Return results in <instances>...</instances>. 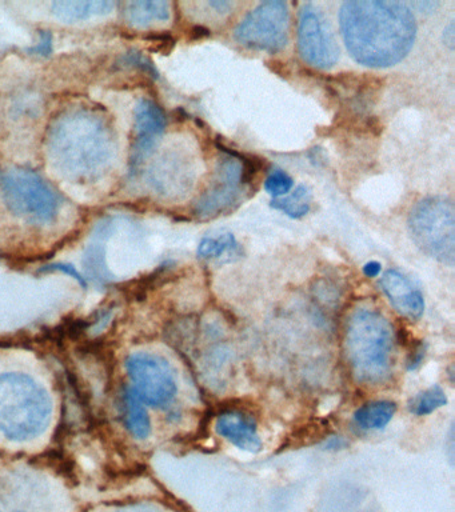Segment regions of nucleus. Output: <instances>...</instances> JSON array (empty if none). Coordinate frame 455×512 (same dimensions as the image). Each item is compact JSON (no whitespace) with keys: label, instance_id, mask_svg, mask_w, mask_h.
<instances>
[{"label":"nucleus","instance_id":"aec40b11","mask_svg":"<svg viewBox=\"0 0 455 512\" xmlns=\"http://www.w3.org/2000/svg\"><path fill=\"white\" fill-rule=\"evenodd\" d=\"M311 203H313V194L309 187L298 186L293 191V194L283 199H274L271 202V207L275 210L285 212L287 216L293 219H301L303 216L309 214L311 210Z\"/></svg>","mask_w":455,"mask_h":512},{"label":"nucleus","instance_id":"7ed1b4c3","mask_svg":"<svg viewBox=\"0 0 455 512\" xmlns=\"http://www.w3.org/2000/svg\"><path fill=\"white\" fill-rule=\"evenodd\" d=\"M51 414L49 392L31 376L0 374V434L14 442H27L49 427Z\"/></svg>","mask_w":455,"mask_h":512},{"label":"nucleus","instance_id":"c756f323","mask_svg":"<svg viewBox=\"0 0 455 512\" xmlns=\"http://www.w3.org/2000/svg\"><path fill=\"white\" fill-rule=\"evenodd\" d=\"M231 2H209V6L215 8L218 12H227L233 7Z\"/></svg>","mask_w":455,"mask_h":512},{"label":"nucleus","instance_id":"a211bd4d","mask_svg":"<svg viewBox=\"0 0 455 512\" xmlns=\"http://www.w3.org/2000/svg\"><path fill=\"white\" fill-rule=\"evenodd\" d=\"M198 256L205 260H221L227 258V262L241 256V247L233 234L226 232L214 238L206 236L201 240L198 246Z\"/></svg>","mask_w":455,"mask_h":512},{"label":"nucleus","instance_id":"bb28decb","mask_svg":"<svg viewBox=\"0 0 455 512\" xmlns=\"http://www.w3.org/2000/svg\"><path fill=\"white\" fill-rule=\"evenodd\" d=\"M382 266L378 262H369L365 264V267H363V274L367 276V278H375V276H378L381 274Z\"/></svg>","mask_w":455,"mask_h":512},{"label":"nucleus","instance_id":"cd10ccee","mask_svg":"<svg viewBox=\"0 0 455 512\" xmlns=\"http://www.w3.org/2000/svg\"><path fill=\"white\" fill-rule=\"evenodd\" d=\"M443 40H445V44L447 47L450 48V50H453L454 48V42H455V34H454V23L451 22L449 26L445 28V31H443Z\"/></svg>","mask_w":455,"mask_h":512},{"label":"nucleus","instance_id":"6ab92c4d","mask_svg":"<svg viewBox=\"0 0 455 512\" xmlns=\"http://www.w3.org/2000/svg\"><path fill=\"white\" fill-rule=\"evenodd\" d=\"M125 419L127 428L137 439H146L150 435L151 423L149 414L141 399L131 388L125 392Z\"/></svg>","mask_w":455,"mask_h":512},{"label":"nucleus","instance_id":"20e7f679","mask_svg":"<svg viewBox=\"0 0 455 512\" xmlns=\"http://www.w3.org/2000/svg\"><path fill=\"white\" fill-rule=\"evenodd\" d=\"M346 355L358 382L377 384L389 376L394 352V331L389 320L375 310L361 308L347 323Z\"/></svg>","mask_w":455,"mask_h":512},{"label":"nucleus","instance_id":"c85d7f7f","mask_svg":"<svg viewBox=\"0 0 455 512\" xmlns=\"http://www.w3.org/2000/svg\"><path fill=\"white\" fill-rule=\"evenodd\" d=\"M115 512H159V511L155 510V508L149 507V506H129V507H123V508H121V510H118Z\"/></svg>","mask_w":455,"mask_h":512},{"label":"nucleus","instance_id":"1a4fd4ad","mask_svg":"<svg viewBox=\"0 0 455 512\" xmlns=\"http://www.w3.org/2000/svg\"><path fill=\"white\" fill-rule=\"evenodd\" d=\"M126 368L133 382L131 390L143 403L163 407L177 395V379L173 367L161 356L137 352L127 358Z\"/></svg>","mask_w":455,"mask_h":512},{"label":"nucleus","instance_id":"ddd939ff","mask_svg":"<svg viewBox=\"0 0 455 512\" xmlns=\"http://www.w3.org/2000/svg\"><path fill=\"white\" fill-rule=\"evenodd\" d=\"M217 432L247 452H258L262 448L257 431V423L251 416L239 411H226L218 416Z\"/></svg>","mask_w":455,"mask_h":512},{"label":"nucleus","instance_id":"f03ea898","mask_svg":"<svg viewBox=\"0 0 455 512\" xmlns=\"http://www.w3.org/2000/svg\"><path fill=\"white\" fill-rule=\"evenodd\" d=\"M47 152L59 174L73 182H95L107 174L117 155L110 120L90 107L63 111L51 124Z\"/></svg>","mask_w":455,"mask_h":512},{"label":"nucleus","instance_id":"4468645a","mask_svg":"<svg viewBox=\"0 0 455 512\" xmlns=\"http://www.w3.org/2000/svg\"><path fill=\"white\" fill-rule=\"evenodd\" d=\"M115 222L113 219H106L99 223L95 230L94 240L86 248L83 256V266L91 279L99 284L110 282L111 276L109 268L106 266V251L103 240L109 238L114 231Z\"/></svg>","mask_w":455,"mask_h":512},{"label":"nucleus","instance_id":"6e6552de","mask_svg":"<svg viewBox=\"0 0 455 512\" xmlns=\"http://www.w3.org/2000/svg\"><path fill=\"white\" fill-rule=\"evenodd\" d=\"M289 31V4L267 0L243 18L235 28L234 38L247 48L277 54L287 46Z\"/></svg>","mask_w":455,"mask_h":512},{"label":"nucleus","instance_id":"423d86ee","mask_svg":"<svg viewBox=\"0 0 455 512\" xmlns=\"http://www.w3.org/2000/svg\"><path fill=\"white\" fill-rule=\"evenodd\" d=\"M0 196L14 215L31 223L53 222L61 207L53 188L37 172L22 167L0 171Z\"/></svg>","mask_w":455,"mask_h":512},{"label":"nucleus","instance_id":"f3484780","mask_svg":"<svg viewBox=\"0 0 455 512\" xmlns=\"http://www.w3.org/2000/svg\"><path fill=\"white\" fill-rule=\"evenodd\" d=\"M395 411L397 404L389 400H377L359 407L354 419L363 430H382L393 419Z\"/></svg>","mask_w":455,"mask_h":512},{"label":"nucleus","instance_id":"4be33fe9","mask_svg":"<svg viewBox=\"0 0 455 512\" xmlns=\"http://www.w3.org/2000/svg\"><path fill=\"white\" fill-rule=\"evenodd\" d=\"M293 184V179H291L285 171L274 168V170H271L270 174L267 175L265 190L269 192L270 195H273L274 198H278V196L289 194L291 188H293Z\"/></svg>","mask_w":455,"mask_h":512},{"label":"nucleus","instance_id":"7c9ffc66","mask_svg":"<svg viewBox=\"0 0 455 512\" xmlns=\"http://www.w3.org/2000/svg\"><path fill=\"white\" fill-rule=\"evenodd\" d=\"M414 6L415 7H421L419 8V11H426V8H429L430 7V10L433 11L435 10V8H437L439 6V3L437 2H417V3H414Z\"/></svg>","mask_w":455,"mask_h":512},{"label":"nucleus","instance_id":"39448f33","mask_svg":"<svg viewBox=\"0 0 455 512\" xmlns=\"http://www.w3.org/2000/svg\"><path fill=\"white\" fill-rule=\"evenodd\" d=\"M454 204L445 196L419 200L409 215L411 238L423 252L453 266L455 258Z\"/></svg>","mask_w":455,"mask_h":512},{"label":"nucleus","instance_id":"f8f14e48","mask_svg":"<svg viewBox=\"0 0 455 512\" xmlns=\"http://www.w3.org/2000/svg\"><path fill=\"white\" fill-rule=\"evenodd\" d=\"M381 287L398 314L411 320L421 318L425 311V300L421 291L405 275L397 270L386 271L381 279Z\"/></svg>","mask_w":455,"mask_h":512},{"label":"nucleus","instance_id":"5701e85b","mask_svg":"<svg viewBox=\"0 0 455 512\" xmlns=\"http://www.w3.org/2000/svg\"><path fill=\"white\" fill-rule=\"evenodd\" d=\"M126 64H131V66L138 67L139 70L147 72L154 78H158V71L155 70L153 63L150 62L146 56L139 54V52H131V54L126 55Z\"/></svg>","mask_w":455,"mask_h":512},{"label":"nucleus","instance_id":"b1692460","mask_svg":"<svg viewBox=\"0 0 455 512\" xmlns=\"http://www.w3.org/2000/svg\"><path fill=\"white\" fill-rule=\"evenodd\" d=\"M30 54L49 56L53 52V35L49 31H41L37 46L29 48Z\"/></svg>","mask_w":455,"mask_h":512},{"label":"nucleus","instance_id":"393cba45","mask_svg":"<svg viewBox=\"0 0 455 512\" xmlns=\"http://www.w3.org/2000/svg\"><path fill=\"white\" fill-rule=\"evenodd\" d=\"M42 272H50V271H59L62 272V274L73 276L75 280H78L79 283L82 284L83 287L86 286V280L83 278L81 274L77 270H75V267L70 266V264H49V266H45L41 270Z\"/></svg>","mask_w":455,"mask_h":512},{"label":"nucleus","instance_id":"412c9836","mask_svg":"<svg viewBox=\"0 0 455 512\" xmlns=\"http://www.w3.org/2000/svg\"><path fill=\"white\" fill-rule=\"evenodd\" d=\"M447 396L439 386L430 387L429 390L419 392L410 400L409 410L417 416L431 414L438 408L446 406Z\"/></svg>","mask_w":455,"mask_h":512},{"label":"nucleus","instance_id":"a878e982","mask_svg":"<svg viewBox=\"0 0 455 512\" xmlns=\"http://www.w3.org/2000/svg\"><path fill=\"white\" fill-rule=\"evenodd\" d=\"M211 31L209 28L203 26H194L190 30V39L191 40H202L206 38H210Z\"/></svg>","mask_w":455,"mask_h":512},{"label":"nucleus","instance_id":"9b49d317","mask_svg":"<svg viewBox=\"0 0 455 512\" xmlns=\"http://www.w3.org/2000/svg\"><path fill=\"white\" fill-rule=\"evenodd\" d=\"M135 144L133 167L145 162L166 130L165 112L150 99H142L135 107Z\"/></svg>","mask_w":455,"mask_h":512},{"label":"nucleus","instance_id":"9d476101","mask_svg":"<svg viewBox=\"0 0 455 512\" xmlns=\"http://www.w3.org/2000/svg\"><path fill=\"white\" fill-rule=\"evenodd\" d=\"M298 51L303 62L319 70H330L339 59V47L329 20L313 3L299 11Z\"/></svg>","mask_w":455,"mask_h":512},{"label":"nucleus","instance_id":"0eeeda50","mask_svg":"<svg viewBox=\"0 0 455 512\" xmlns=\"http://www.w3.org/2000/svg\"><path fill=\"white\" fill-rule=\"evenodd\" d=\"M225 156L218 162L217 172L210 187L195 204V215L202 219H213L233 211L241 204L243 191L253 184L255 176L243 166L237 151L217 144Z\"/></svg>","mask_w":455,"mask_h":512},{"label":"nucleus","instance_id":"2eb2a0df","mask_svg":"<svg viewBox=\"0 0 455 512\" xmlns=\"http://www.w3.org/2000/svg\"><path fill=\"white\" fill-rule=\"evenodd\" d=\"M115 3L111 0H61L54 2L51 6L53 14L58 19L66 23L81 22L93 18V16H102L110 14L114 10Z\"/></svg>","mask_w":455,"mask_h":512},{"label":"nucleus","instance_id":"dca6fc26","mask_svg":"<svg viewBox=\"0 0 455 512\" xmlns=\"http://www.w3.org/2000/svg\"><path fill=\"white\" fill-rule=\"evenodd\" d=\"M126 14L133 26L147 27L154 20L165 22L170 18V3L165 0H137L127 4Z\"/></svg>","mask_w":455,"mask_h":512},{"label":"nucleus","instance_id":"f257e3e1","mask_svg":"<svg viewBox=\"0 0 455 512\" xmlns=\"http://www.w3.org/2000/svg\"><path fill=\"white\" fill-rule=\"evenodd\" d=\"M343 42L362 66L389 68L405 59L417 38L407 4L394 0H350L339 12Z\"/></svg>","mask_w":455,"mask_h":512}]
</instances>
